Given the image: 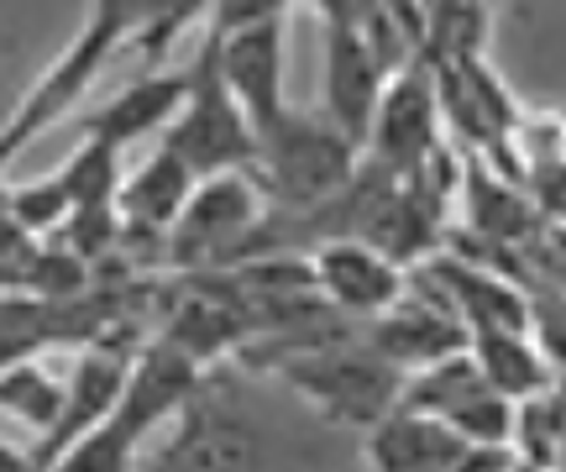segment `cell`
Instances as JSON below:
<instances>
[{
	"label": "cell",
	"mask_w": 566,
	"mask_h": 472,
	"mask_svg": "<svg viewBox=\"0 0 566 472\" xmlns=\"http://www.w3.org/2000/svg\"><path fill=\"white\" fill-rule=\"evenodd\" d=\"M184 101H189V69H179V74H147V80L126 84L122 95H111L101 111H90L80 122V132L126 153V147L142 143V137L168 132L174 116L184 111Z\"/></svg>",
	"instance_id": "obj_14"
},
{
	"label": "cell",
	"mask_w": 566,
	"mask_h": 472,
	"mask_svg": "<svg viewBox=\"0 0 566 472\" xmlns=\"http://www.w3.org/2000/svg\"><path fill=\"white\" fill-rule=\"evenodd\" d=\"M0 415L21 420V426H27V431H38V441H42V436L59 426V415H63V378L42 368L38 357L0 368Z\"/></svg>",
	"instance_id": "obj_19"
},
{
	"label": "cell",
	"mask_w": 566,
	"mask_h": 472,
	"mask_svg": "<svg viewBox=\"0 0 566 472\" xmlns=\"http://www.w3.org/2000/svg\"><path fill=\"white\" fill-rule=\"evenodd\" d=\"M6 200H11V216H17V227L38 242V237H53V231L69 227V216H74V200H69V189H63L59 174H48L38 185H21V189H6Z\"/></svg>",
	"instance_id": "obj_22"
},
{
	"label": "cell",
	"mask_w": 566,
	"mask_h": 472,
	"mask_svg": "<svg viewBox=\"0 0 566 472\" xmlns=\"http://www.w3.org/2000/svg\"><path fill=\"white\" fill-rule=\"evenodd\" d=\"M268 221V200L252 174L200 179L174 231L163 237V263L179 273H226L242 268L247 242Z\"/></svg>",
	"instance_id": "obj_5"
},
{
	"label": "cell",
	"mask_w": 566,
	"mask_h": 472,
	"mask_svg": "<svg viewBox=\"0 0 566 472\" xmlns=\"http://www.w3.org/2000/svg\"><path fill=\"white\" fill-rule=\"evenodd\" d=\"M367 457L378 472H467L478 452H467L441 420L394 410L384 426L367 431Z\"/></svg>",
	"instance_id": "obj_15"
},
{
	"label": "cell",
	"mask_w": 566,
	"mask_h": 472,
	"mask_svg": "<svg viewBox=\"0 0 566 472\" xmlns=\"http://www.w3.org/2000/svg\"><path fill=\"white\" fill-rule=\"evenodd\" d=\"M210 21V53H216V74L231 90V101L242 105L252 132H268L283 111V6H216L205 11Z\"/></svg>",
	"instance_id": "obj_4"
},
{
	"label": "cell",
	"mask_w": 566,
	"mask_h": 472,
	"mask_svg": "<svg viewBox=\"0 0 566 472\" xmlns=\"http://www.w3.org/2000/svg\"><path fill=\"white\" fill-rule=\"evenodd\" d=\"M132 357L137 352H126L116 347L111 336L105 342H90V347L80 352V363H74V373L63 378V415H59V426L42 436L38 447H32V468L48 472L53 462H59L80 436H90L101 420H111L116 415V405H122V394H126V373H132Z\"/></svg>",
	"instance_id": "obj_9"
},
{
	"label": "cell",
	"mask_w": 566,
	"mask_h": 472,
	"mask_svg": "<svg viewBox=\"0 0 566 472\" xmlns=\"http://www.w3.org/2000/svg\"><path fill=\"white\" fill-rule=\"evenodd\" d=\"M179 426L174 447L163 452V462L153 472H252L258 468V436L247 431L242 420H231L226 410H195Z\"/></svg>",
	"instance_id": "obj_16"
},
{
	"label": "cell",
	"mask_w": 566,
	"mask_h": 472,
	"mask_svg": "<svg viewBox=\"0 0 566 472\" xmlns=\"http://www.w3.org/2000/svg\"><path fill=\"white\" fill-rule=\"evenodd\" d=\"M467 357L478 363L488 389L509 405H525V399L546 394L551 363L530 336H467Z\"/></svg>",
	"instance_id": "obj_18"
},
{
	"label": "cell",
	"mask_w": 566,
	"mask_h": 472,
	"mask_svg": "<svg viewBox=\"0 0 566 472\" xmlns=\"http://www.w3.org/2000/svg\"><path fill=\"white\" fill-rule=\"evenodd\" d=\"M315 17L325 27V111L321 116L363 153L373 111H378V101H384V90H388V74L367 53L363 32L352 21V6H315Z\"/></svg>",
	"instance_id": "obj_8"
},
{
	"label": "cell",
	"mask_w": 566,
	"mask_h": 472,
	"mask_svg": "<svg viewBox=\"0 0 566 472\" xmlns=\"http://www.w3.org/2000/svg\"><path fill=\"white\" fill-rule=\"evenodd\" d=\"M441 147V101H436V74L415 63L399 80H388L384 101L373 111L363 153L373 158L367 168H378L394 185H415L420 168L430 164V153Z\"/></svg>",
	"instance_id": "obj_7"
},
{
	"label": "cell",
	"mask_w": 566,
	"mask_h": 472,
	"mask_svg": "<svg viewBox=\"0 0 566 472\" xmlns=\"http://www.w3.org/2000/svg\"><path fill=\"white\" fill-rule=\"evenodd\" d=\"M137 447H142L137 436L111 415L90 436H80L48 472H137Z\"/></svg>",
	"instance_id": "obj_21"
},
{
	"label": "cell",
	"mask_w": 566,
	"mask_h": 472,
	"mask_svg": "<svg viewBox=\"0 0 566 472\" xmlns=\"http://www.w3.org/2000/svg\"><path fill=\"white\" fill-rule=\"evenodd\" d=\"M59 179H63V189H69L74 210H116V195H122V185H126L122 147L80 137V147L63 158Z\"/></svg>",
	"instance_id": "obj_20"
},
{
	"label": "cell",
	"mask_w": 566,
	"mask_h": 472,
	"mask_svg": "<svg viewBox=\"0 0 566 472\" xmlns=\"http://www.w3.org/2000/svg\"><path fill=\"white\" fill-rule=\"evenodd\" d=\"M357 158L363 153L321 111H283L268 132H258L247 174L279 216H315L346 195V185L357 179Z\"/></svg>",
	"instance_id": "obj_1"
},
{
	"label": "cell",
	"mask_w": 566,
	"mask_h": 472,
	"mask_svg": "<svg viewBox=\"0 0 566 472\" xmlns=\"http://www.w3.org/2000/svg\"><path fill=\"white\" fill-rule=\"evenodd\" d=\"M363 342H367V352H373L378 363H388L399 378H415V373L467 352V331H462V321L446 310L441 294L430 289L424 300L405 294L388 315H378V321L367 326Z\"/></svg>",
	"instance_id": "obj_10"
},
{
	"label": "cell",
	"mask_w": 566,
	"mask_h": 472,
	"mask_svg": "<svg viewBox=\"0 0 566 472\" xmlns=\"http://www.w3.org/2000/svg\"><path fill=\"white\" fill-rule=\"evenodd\" d=\"M195 174L179 164V158H168V153H153L137 174H126L122 195H116V221H122V247L126 242H147V247H163V237L174 231L179 221V210L189 206V195H195Z\"/></svg>",
	"instance_id": "obj_13"
},
{
	"label": "cell",
	"mask_w": 566,
	"mask_h": 472,
	"mask_svg": "<svg viewBox=\"0 0 566 472\" xmlns=\"http://www.w3.org/2000/svg\"><path fill=\"white\" fill-rule=\"evenodd\" d=\"M252 147H258V132L247 126L242 105L231 101V90L221 84L216 53L205 42L200 59L189 63V101L174 116V126L163 132V153L179 158L195 179H221V174L252 168Z\"/></svg>",
	"instance_id": "obj_6"
},
{
	"label": "cell",
	"mask_w": 566,
	"mask_h": 472,
	"mask_svg": "<svg viewBox=\"0 0 566 472\" xmlns=\"http://www.w3.org/2000/svg\"><path fill=\"white\" fill-rule=\"evenodd\" d=\"M430 284L446 300V310L462 321L467 336H530V305L525 294L504 279H493L472 263H436Z\"/></svg>",
	"instance_id": "obj_12"
},
{
	"label": "cell",
	"mask_w": 566,
	"mask_h": 472,
	"mask_svg": "<svg viewBox=\"0 0 566 472\" xmlns=\"http://www.w3.org/2000/svg\"><path fill=\"white\" fill-rule=\"evenodd\" d=\"M499 11L493 6H420V63L430 74L488 63Z\"/></svg>",
	"instance_id": "obj_17"
},
{
	"label": "cell",
	"mask_w": 566,
	"mask_h": 472,
	"mask_svg": "<svg viewBox=\"0 0 566 472\" xmlns=\"http://www.w3.org/2000/svg\"><path fill=\"white\" fill-rule=\"evenodd\" d=\"M279 368L325 420L352 426V431L384 426L405 399V378L388 363H378L367 342H331L325 336L315 347H294L289 357H279Z\"/></svg>",
	"instance_id": "obj_2"
},
{
	"label": "cell",
	"mask_w": 566,
	"mask_h": 472,
	"mask_svg": "<svg viewBox=\"0 0 566 472\" xmlns=\"http://www.w3.org/2000/svg\"><path fill=\"white\" fill-rule=\"evenodd\" d=\"M137 17L142 11H126V6H95V11H90V21L80 27V38L69 42L59 59H53V69L21 95V105L11 111V122H0V168L11 164L17 153H27L48 126L63 122V116L84 101V90H90L95 74L111 63V53H116L122 42H132Z\"/></svg>",
	"instance_id": "obj_3"
},
{
	"label": "cell",
	"mask_w": 566,
	"mask_h": 472,
	"mask_svg": "<svg viewBox=\"0 0 566 472\" xmlns=\"http://www.w3.org/2000/svg\"><path fill=\"white\" fill-rule=\"evenodd\" d=\"M310 279L325 305H336L352 321H378L409 294V273L394 268L384 252L363 242H325L310 258Z\"/></svg>",
	"instance_id": "obj_11"
}]
</instances>
